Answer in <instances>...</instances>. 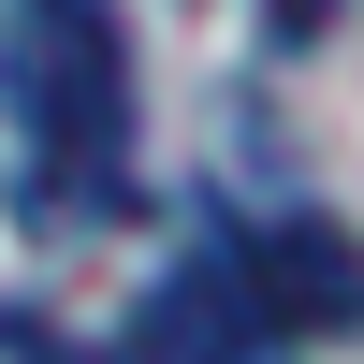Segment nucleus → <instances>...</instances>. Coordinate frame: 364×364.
Instances as JSON below:
<instances>
[{
    "mask_svg": "<svg viewBox=\"0 0 364 364\" xmlns=\"http://www.w3.org/2000/svg\"><path fill=\"white\" fill-rule=\"evenodd\" d=\"M0 102H15L44 219H102L132 190V29L117 0H0Z\"/></svg>",
    "mask_w": 364,
    "mask_h": 364,
    "instance_id": "f257e3e1",
    "label": "nucleus"
},
{
    "mask_svg": "<svg viewBox=\"0 0 364 364\" xmlns=\"http://www.w3.org/2000/svg\"><path fill=\"white\" fill-rule=\"evenodd\" d=\"M233 291L262 336H364V248L336 219H262L233 248Z\"/></svg>",
    "mask_w": 364,
    "mask_h": 364,
    "instance_id": "f03ea898",
    "label": "nucleus"
},
{
    "mask_svg": "<svg viewBox=\"0 0 364 364\" xmlns=\"http://www.w3.org/2000/svg\"><path fill=\"white\" fill-rule=\"evenodd\" d=\"M248 350H262V321H248V291H233V262H175L161 306H146L102 364H248Z\"/></svg>",
    "mask_w": 364,
    "mask_h": 364,
    "instance_id": "7ed1b4c3",
    "label": "nucleus"
},
{
    "mask_svg": "<svg viewBox=\"0 0 364 364\" xmlns=\"http://www.w3.org/2000/svg\"><path fill=\"white\" fill-rule=\"evenodd\" d=\"M321 15H336V0H262V29H277V44H306Z\"/></svg>",
    "mask_w": 364,
    "mask_h": 364,
    "instance_id": "20e7f679",
    "label": "nucleus"
}]
</instances>
